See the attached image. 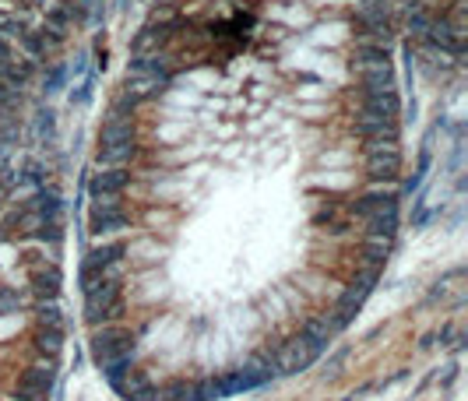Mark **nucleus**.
Masks as SVG:
<instances>
[{"mask_svg":"<svg viewBox=\"0 0 468 401\" xmlns=\"http://www.w3.org/2000/svg\"><path fill=\"white\" fill-rule=\"evenodd\" d=\"M127 356H134V334L127 327H120V324L96 327V334H92V359H96L99 369L113 366L116 359H127Z\"/></svg>","mask_w":468,"mask_h":401,"instance_id":"20e7f679","label":"nucleus"},{"mask_svg":"<svg viewBox=\"0 0 468 401\" xmlns=\"http://www.w3.org/2000/svg\"><path fill=\"white\" fill-rule=\"evenodd\" d=\"M92 88H96V78L85 74V78L78 81V88L71 91V106H89V102H92Z\"/></svg>","mask_w":468,"mask_h":401,"instance_id":"cd10ccee","label":"nucleus"},{"mask_svg":"<svg viewBox=\"0 0 468 401\" xmlns=\"http://www.w3.org/2000/svg\"><path fill=\"white\" fill-rule=\"evenodd\" d=\"M21 306V296L14 289H0V314H14Z\"/></svg>","mask_w":468,"mask_h":401,"instance_id":"c85d7f7f","label":"nucleus"},{"mask_svg":"<svg viewBox=\"0 0 468 401\" xmlns=\"http://www.w3.org/2000/svg\"><path fill=\"white\" fill-rule=\"evenodd\" d=\"M398 191H366L359 194L353 204H348V215L356 219H370V215H380V211H398Z\"/></svg>","mask_w":468,"mask_h":401,"instance_id":"9b49d317","label":"nucleus"},{"mask_svg":"<svg viewBox=\"0 0 468 401\" xmlns=\"http://www.w3.org/2000/svg\"><path fill=\"white\" fill-rule=\"evenodd\" d=\"M43 180H46V166L39 159H25L18 166V187L25 183V187H43Z\"/></svg>","mask_w":468,"mask_h":401,"instance_id":"5701e85b","label":"nucleus"},{"mask_svg":"<svg viewBox=\"0 0 468 401\" xmlns=\"http://www.w3.org/2000/svg\"><path fill=\"white\" fill-rule=\"evenodd\" d=\"M67 78H71V67H67V64H49V71L43 74V91H46V96H56V91H64Z\"/></svg>","mask_w":468,"mask_h":401,"instance_id":"b1692460","label":"nucleus"},{"mask_svg":"<svg viewBox=\"0 0 468 401\" xmlns=\"http://www.w3.org/2000/svg\"><path fill=\"white\" fill-rule=\"evenodd\" d=\"M124 314V279H102L85 289V321L92 327L113 324Z\"/></svg>","mask_w":468,"mask_h":401,"instance_id":"f257e3e1","label":"nucleus"},{"mask_svg":"<svg viewBox=\"0 0 468 401\" xmlns=\"http://www.w3.org/2000/svg\"><path fill=\"white\" fill-rule=\"evenodd\" d=\"M271 359H275V369H278V377H292V373H303V369L317 359L300 338H292V342H285V345H278L275 352H271Z\"/></svg>","mask_w":468,"mask_h":401,"instance_id":"6e6552de","label":"nucleus"},{"mask_svg":"<svg viewBox=\"0 0 468 401\" xmlns=\"http://www.w3.org/2000/svg\"><path fill=\"white\" fill-rule=\"evenodd\" d=\"M388 250L391 246L388 243H373V239H366L363 243V250H359V264H363V271H384V264H388Z\"/></svg>","mask_w":468,"mask_h":401,"instance_id":"412c9836","label":"nucleus"},{"mask_svg":"<svg viewBox=\"0 0 468 401\" xmlns=\"http://www.w3.org/2000/svg\"><path fill=\"white\" fill-rule=\"evenodd\" d=\"M377 64H391V50L380 46V43H356V50H353V71L377 67Z\"/></svg>","mask_w":468,"mask_h":401,"instance_id":"dca6fc26","label":"nucleus"},{"mask_svg":"<svg viewBox=\"0 0 468 401\" xmlns=\"http://www.w3.org/2000/svg\"><path fill=\"white\" fill-rule=\"evenodd\" d=\"M11 91H14V88H11L8 81H0V106H4V102L11 99Z\"/></svg>","mask_w":468,"mask_h":401,"instance_id":"7c9ffc66","label":"nucleus"},{"mask_svg":"<svg viewBox=\"0 0 468 401\" xmlns=\"http://www.w3.org/2000/svg\"><path fill=\"white\" fill-rule=\"evenodd\" d=\"M89 226H92V232L109 236V232L127 229V226H131V215H127V208H124V201H120V197H102V201H96V204H92Z\"/></svg>","mask_w":468,"mask_h":401,"instance_id":"0eeeda50","label":"nucleus"},{"mask_svg":"<svg viewBox=\"0 0 468 401\" xmlns=\"http://www.w3.org/2000/svg\"><path fill=\"white\" fill-rule=\"evenodd\" d=\"M25 4H28V8H43V4H46V0H25Z\"/></svg>","mask_w":468,"mask_h":401,"instance_id":"2f4dec72","label":"nucleus"},{"mask_svg":"<svg viewBox=\"0 0 468 401\" xmlns=\"http://www.w3.org/2000/svg\"><path fill=\"white\" fill-rule=\"evenodd\" d=\"M356 134L363 141H398V120H377V116H359Z\"/></svg>","mask_w":468,"mask_h":401,"instance_id":"4468645a","label":"nucleus"},{"mask_svg":"<svg viewBox=\"0 0 468 401\" xmlns=\"http://www.w3.org/2000/svg\"><path fill=\"white\" fill-rule=\"evenodd\" d=\"M401 99L398 91H359V116H377V120H398Z\"/></svg>","mask_w":468,"mask_h":401,"instance_id":"9d476101","label":"nucleus"},{"mask_svg":"<svg viewBox=\"0 0 468 401\" xmlns=\"http://www.w3.org/2000/svg\"><path fill=\"white\" fill-rule=\"evenodd\" d=\"M134 159V127L131 120H102V134H99V162L102 166H124Z\"/></svg>","mask_w":468,"mask_h":401,"instance_id":"7ed1b4c3","label":"nucleus"},{"mask_svg":"<svg viewBox=\"0 0 468 401\" xmlns=\"http://www.w3.org/2000/svg\"><path fill=\"white\" fill-rule=\"evenodd\" d=\"M89 74V56H78V64H74V78H85Z\"/></svg>","mask_w":468,"mask_h":401,"instance_id":"c756f323","label":"nucleus"},{"mask_svg":"<svg viewBox=\"0 0 468 401\" xmlns=\"http://www.w3.org/2000/svg\"><path fill=\"white\" fill-rule=\"evenodd\" d=\"M25 18L18 14V11H0V39H8V36H18L21 39V32H25Z\"/></svg>","mask_w":468,"mask_h":401,"instance_id":"a878e982","label":"nucleus"},{"mask_svg":"<svg viewBox=\"0 0 468 401\" xmlns=\"http://www.w3.org/2000/svg\"><path fill=\"white\" fill-rule=\"evenodd\" d=\"M60 349H64V331H43V327H39V334H36V352L46 356L49 362H56Z\"/></svg>","mask_w":468,"mask_h":401,"instance_id":"4be33fe9","label":"nucleus"},{"mask_svg":"<svg viewBox=\"0 0 468 401\" xmlns=\"http://www.w3.org/2000/svg\"><path fill=\"white\" fill-rule=\"evenodd\" d=\"M56 138V113L53 109H36L32 116V141L36 144H53Z\"/></svg>","mask_w":468,"mask_h":401,"instance_id":"aec40b11","label":"nucleus"},{"mask_svg":"<svg viewBox=\"0 0 468 401\" xmlns=\"http://www.w3.org/2000/svg\"><path fill=\"white\" fill-rule=\"evenodd\" d=\"M356 74H359V91H391L394 88V67L391 64L363 67Z\"/></svg>","mask_w":468,"mask_h":401,"instance_id":"2eb2a0df","label":"nucleus"},{"mask_svg":"<svg viewBox=\"0 0 468 401\" xmlns=\"http://www.w3.org/2000/svg\"><path fill=\"white\" fill-rule=\"evenodd\" d=\"M56 292H60V271H56V268H49V271H36V274H32V296H36V299L53 303V299H56Z\"/></svg>","mask_w":468,"mask_h":401,"instance_id":"a211bd4d","label":"nucleus"},{"mask_svg":"<svg viewBox=\"0 0 468 401\" xmlns=\"http://www.w3.org/2000/svg\"><path fill=\"white\" fill-rule=\"evenodd\" d=\"M124 254H127L124 239L92 246V250L85 254V261H81V292L89 285H96V282H102V279H124V268H120Z\"/></svg>","mask_w":468,"mask_h":401,"instance_id":"f03ea898","label":"nucleus"},{"mask_svg":"<svg viewBox=\"0 0 468 401\" xmlns=\"http://www.w3.org/2000/svg\"><path fill=\"white\" fill-rule=\"evenodd\" d=\"M433 8L430 4H423V0H412V4H405V25H408V32L412 36H426V28H430V21H433Z\"/></svg>","mask_w":468,"mask_h":401,"instance_id":"f3484780","label":"nucleus"},{"mask_svg":"<svg viewBox=\"0 0 468 401\" xmlns=\"http://www.w3.org/2000/svg\"><path fill=\"white\" fill-rule=\"evenodd\" d=\"M127 4H131V0H120V8H127Z\"/></svg>","mask_w":468,"mask_h":401,"instance_id":"473e14b6","label":"nucleus"},{"mask_svg":"<svg viewBox=\"0 0 468 401\" xmlns=\"http://www.w3.org/2000/svg\"><path fill=\"white\" fill-rule=\"evenodd\" d=\"M155 401H201V398H197V387H190V384H177V387L159 391V398H155Z\"/></svg>","mask_w":468,"mask_h":401,"instance_id":"bb28decb","label":"nucleus"},{"mask_svg":"<svg viewBox=\"0 0 468 401\" xmlns=\"http://www.w3.org/2000/svg\"><path fill=\"white\" fill-rule=\"evenodd\" d=\"M21 43H25L28 56H32L36 64H39V60H46V56L56 50V43H53V39L43 32V28H39V32H32V28H25V32H21Z\"/></svg>","mask_w":468,"mask_h":401,"instance_id":"6ab92c4d","label":"nucleus"},{"mask_svg":"<svg viewBox=\"0 0 468 401\" xmlns=\"http://www.w3.org/2000/svg\"><path fill=\"white\" fill-rule=\"evenodd\" d=\"M127 183H131V173H127L124 166H109V169H102V173H96V176L89 180V194H92V201L120 197V194L127 191Z\"/></svg>","mask_w":468,"mask_h":401,"instance_id":"1a4fd4ad","label":"nucleus"},{"mask_svg":"<svg viewBox=\"0 0 468 401\" xmlns=\"http://www.w3.org/2000/svg\"><path fill=\"white\" fill-rule=\"evenodd\" d=\"M398 236V211H380V215H370L363 219V239H373V243H394Z\"/></svg>","mask_w":468,"mask_h":401,"instance_id":"ddd939ff","label":"nucleus"},{"mask_svg":"<svg viewBox=\"0 0 468 401\" xmlns=\"http://www.w3.org/2000/svg\"><path fill=\"white\" fill-rule=\"evenodd\" d=\"M56 384V362H36L18 377V401H46Z\"/></svg>","mask_w":468,"mask_h":401,"instance_id":"423d86ee","label":"nucleus"},{"mask_svg":"<svg viewBox=\"0 0 468 401\" xmlns=\"http://www.w3.org/2000/svg\"><path fill=\"white\" fill-rule=\"evenodd\" d=\"M363 155H366V173L370 180H384L394 183L401 173V155H398V141H363Z\"/></svg>","mask_w":468,"mask_h":401,"instance_id":"39448f33","label":"nucleus"},{"mask_svg":"<svg viewBox=\"0 0 468 401\" xmlns=\"http://www.w3.org/2000/svg\"><path fill=\"white\" fill-rule=\"evenodd\" d=\"M169 28H172L169 21H148V25H144L141 32L131 39V53H134V56H144V53H159V46H162V43L172 36Z\"/></svg>","mask_w":468,"mask_h":401,"instance_id":"f8f14e48","label":"nucleus"},{"mask_svg":"<svg viewBox=\"0 0 468 401\" xmlns=\"http://www.w3.org/2000/svg\"><path fill=\"white\" fill-rule=\"evenodd\" d=\"M36 324H39L43 331H64V314H60V306H56V303H43L39 314H36Z\"/></svg>","mask_w":468,"mask_h":401,"instance_id":"393cba45","label":"nucleus"}]
</instances>
